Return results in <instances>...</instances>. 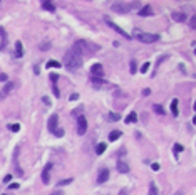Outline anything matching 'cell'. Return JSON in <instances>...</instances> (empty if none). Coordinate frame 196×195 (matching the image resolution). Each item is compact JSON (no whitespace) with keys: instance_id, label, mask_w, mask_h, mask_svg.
<instances>
[{"instance_id":"d6986e66","label":"cell","mask_w":196,"mask_h":195,"mask_svg":"<svg viewBox=\"0 0 196 195\" xmlns=\"http://www.w3.org/2000/svg\"><path fill=\"white\" fill-rule=\"evenodd\" d=\"M137 119V114L134 113V111H132V113H129L127 116H126V123H134Z\"/></svg>"},{"instance_id":"ab89813d","label":"cell","mask_w":196,"mask_h":195,"mask_svg":"<svg viewBox=\"0 0 196 195\" xmlns=\"http://www.w3.org/2000/svg\"><path fill=\"white\" fill-rule=\"evenodd\" d=\"M10 190H15V188H19V183H12L10 187H9Z\"/></svg>"},{"instance_id":"44dd1931","label":"cell","mask_w":196,"mask_h":195,"mask_svg":"<svg viewBox=\"0 0 196 195\" xmlns=\"http://www.w3.org/2000/svg\"><path fill=\"white\" fill-rule=\"evenodd\" d=\"M82 113H84V106H79V108H76V109L72 111V116H77V118H79Z\"/></svg>"},{"instance_id":"b9f144b4","label":"cell","mask_w":196,"mask_h":195,"mask_svg":"<svg viewBox=\"0 0 196 195\" xmlns=\"http://www.w3.org/2000/svg\"><path fill=\"white\" fill-rule=\"evenodd\" d=\"M143 94H144V96H149V94H151V89H144Z\"/></svg>"},{"instance_id":"8fae6325","label":"cell","mask_w":196,"mask_h":195,"mask_svg":"<svg viewBox=\"0 0 196 195\" xmlns=\"http://www.w3.org/2000/svg\"><path fill=\"white\" fill-rule=\"evenodd\" d=\"M153 14V9L149 5H143L139 9V15H143V17H148V15H151Z\"/></svg>"},{"instance_id":"7c38bea8","label":"cell","mask_w":196,"mask_h":195,"mask_svg":"<svg viewBox=\"0 0 196 195\" xmlns=\"http://www.w3.org/2000/svg\"><path fill=\"white\" fill-rule=\"evenodd\" d=\"M118 172L119 173H127L129 172V165L126 161H118Z\"/></svg>"},{"instance_id":"f1b7e54d","label":"cell","mask_w":196,"mask_h":195,"mask_svg":"<svg viewBox=\"0 0 196 195\" xmlns=\"http://www.w3.org/2000/svg\"><path fill=\"white\" fill-rule=\"evenodd\" d=\"M40 49H42V51H47V49H51V42H44V44H40Z\"/></svg>"},{"instance_id":"ffe728a7","label":"cell","mask_w":196,"mask_h":195,"mask_svg":"<svg viewBox=\"0 0 196 195\" xmlns=\"http://www.w3.org/2000/svg\"><path fill=\"white\" fill-rule=\"evenodd\" d=\"M119 136H121V131H112L109 135V142H116V140H119Z\"/></svg>"},{"instance_id":"6da1fadb","label":"cell","mask_w":196,"mask_h":195,"mask_svg":"<svg viewBox=\"0 0 196 195\" xmlns=\"http://www.w3.org/2000/svg\"><path fill=\"white\" fill-rule=\"evenodd\" d=\"M84 62V52L77 44H74L67 52L64 54V66L69 71H77Z\"/></svg>"},{"instance_id":"836d02e7","label":"cell","mask_w":196,"mask_h":195,"mask_svg":"<svg viewBox=\"0 0 196 195\" xmlns=\"http://www.w3.org/2000/svg\"><path fill=\"white\" fill-rule=\"evenodd\" d=\"M54 135H56L57 138H60V136H64V130H62V128H59V130H57V131H56V133H54Z\"/></svg>"},{"instance_id":"8d00e7d4","label":"cell","mask_w":196,"mask_h":195,"mask_svg":"<svg viewBox=\"0 0 196 195\" xmlns=\"http://www.w3.org/2000/svg\"><path fill=\"white\" fill-rule=\"evenodd\" d=\"M52 89H54V94H56V98H59L60 94H59V89H57V86H56V84H54V88H52Z\"/></svg>"},{"instance_id":"ee69618b","label":"cell","mask_w":196,"mask_h":195,"mask_svg":"<svg viewBox=\"0 0 196 195\" xmlns=\"http://www.w3.org/2000/svg\"><path fill=\"white\" fill-rule=\"evenodd\" d=\"M119 195H127V192H126V190H122V192H121Z\"/></svg>"},{"instance_id":"7a4b0ae2","label":"cell","mask_w":196,"mask_h":195,"mask_svg":"<svg viewBox=\"0 0 196 195\" xmlns=\"http://www.w3.org/2000/svg\"><path fill=\"white\" fill-rule=\"evenodd\" d=\"M134 37L144 44H153L156 40H159V35L158 34H149V32H139V30H134Z\"/></svg>"},{"instance_id":"8992f818","label":"cell","mask_w":196,"mask_h":195,"mask_svg":"<svg viewBox=\"0 0 196 195\" xmlns=\"http://www.w3.org/2000/svg\"><path fill=\"white\" fill-rule=\"evenodd\" d=\"M47 128H49V131H51V133H56V131L59 130V116H57V114H52L51 118H49Z\"/></svg>"},{"instance_id":"52a82bcc","label":"cell","mask_w":196,"mask_h":195,"mask_svg":"<svg viewBox=\"0 0 196 195\" xmlns=\"http://www.w3.org/2000/svg\"><path fill=\"white\" fill-rule=\"evenodd\" d=\"M52 168H54L52 161H49V163L44 167V170H42V182L44 183H49V182H51V170Z\"/></svg>"},{"instance_id":"30bf717a","label":"cell","mask_w":196,"mask_h":195,"mask_svg":"<svg viewBox=\"0 0 196 195\" xmlns=\"http://www.w3.org/2000/svg\"><path fill=\"white\" fill-rule=\"evenodd\" d=\"M91 72H92V76L94 77H101L104 76V69H102V66L101 64H92V67H91Z\"/></svg>"},{"instance_id":"d4e9b609","label":"cell","mask_w":196,"mask_h":195,"mask_svg":"<svg viewBox=\"0 0 196 195\" xmlns=\"http://www.w3.org/2000/svg\"><path fill=\"white\" fill-rule=\"evenodd\" d=\"M149 195H158V188H156V185L154 183L149 185Z\"/></svg>"},{"instance_id":"ac0fdd59","label":"cell","mask_w":196,"mask_h":195,"mask_svg":"<svg viewBox=\"0 0 196 195\" xmlns=\"http://www.w3.org/2000/svg\"><path fill=\"white\" fill-rule=\"evenodd\" d=\"M171 111H173L174 116H178V113H179V109H178V99H173V101H171Z\"/></svg>"},{"instance_id":"484cf974","label":"cell","mask_w":196,"mask_h":195,"mask_svg":"<svg viewBox=\"0 0 196 195\" xmlns=\"http://www.w3.org/2000/svg\"><path fill=\"white\" fill-rule=\"evenodd\" d=\"M109 119H112V121H119L121 116H119V114H116V113H109Z\"/></svg>"},{"instance_id":"1f68e13d","label":"cell","mask_w":196,"mask_h":195,"mask_svg":"<svg viewBox=\"0 0 196 195\" xmlns=\"http://www.w3.org/2000/svg\"><path fill=\"white\" fill-rule=\"evenodd\" d=\"M7 79H9V77H7V74L5 72H0V82H7Z\"/></svg>"},{"instance_id":"4dcf8cb0","label":"cell","mask_w":196,"mask_h":195,"mask_svg":"<svg viewBox=\"0 0 196 195\" xmlns=\"http://www.w3.org/2000/svg\"><path fill=\"white\" fill-rule=\"evenodd\" d=\"M134 72H136V61L131 59V74H134Z\"/></svg>"},{"instance_id":"9a60e30c","label":"cell","mask_w":196,"mask_h":195,"mask_svg":"<svg viewBox=\"0 0 196 195\" xmlns=\"http://www.w3.org/2000/svg\"><path fill=\"white\" fill-rule=\"evenodd\" d=\"M14 88H15V82H9V81H7L5 82V88H3V91H2V94H9Z\"/></svg>"},{"instance_id":"f35d334b","label":"cell","mask_w":196,"mask_h":195,"mask_svg":"<svg viewBox=\"0 0 196 195\" xmlns=\"http://www.w3.org/2000/svg\"><path fill=\"white\" fill-rule=\"evenodd\" d=\"M42 101H44L47 106H51V99H49V98H45V96H44V98H42Z\"/></svg>"},{"instance_id":"d6a6232c","label":"cell","mask_w":196,"mask_h":195,"mask_svg":"<svg viewBox=\"0 0 196 195\" xmlns=\"http://www.w3.org/2000/svg\"><path fill=\"white\" fill-rule=\"evenodd\" d=\"M9 128H10L12 131H19V130H20V124H17V123H15V124H10Z\"/></svg>"},{"instance_id":"e575fe53","label":"cell","mask_w":196,"mask_h":195,"mask_svg":"<svg viewBox=\"0 0 196 195\" xmlns=\"http://www.w3.org/2000/svg\"><path fill=\"white\" fill-rule=\"evenodd\" d=\"M70 182H72V178H67V180H62L60 183H59V187H64V185H69Z\"/></svg>"},{"instance_id":"7402d4cb","label":"cell","mask_w":196,"mask_h":195,"mask_svg":"<svg viewBox=\"0 0 196 195\" xmlns=\"http://www.w3.org/2000/svg\"><path fill=\"white\" fill-rule=\"evenodd\" d=\"M153 109H154V113H158V114H164V109H163L161 104H154Z\"/></svg>"},{"instance_id":"f6af8a7d","label":"cell","mask_w":196,"mask_h":195,"mask_svg":"<svg viewBox=\"0 0 196 195\" xmlns=\"http://www.w3.org/2000/svg\"><path fill=\"white\" fill-rule=\"evenodd\" d=\"M178 195H183V193H178Z\"/></svg>"},{"instance_id":"3957f363","label":"cell","mask_w":196,"mask_h":195,"mask_svg":"<svg viewBox=\"0 0 196 195\" xmlns=\"http://www.w3.org/2000/svg\"><path fill=\"white\" fill-rule=\"evenodd\" d=\"M136 7H139V3L134 2V3H114L112 5V10L118 12V14H129L132 9H136Z\"/></svg>"},{"instance_id":"603a6c76","label":"cell","mask_w":196,"mask_h":195,"mask_svg":"<svg viewBox=\"0 0 196 195\" xmlns=\"http://www.w3.org/2000/svg\"><path fill=\"white\" fill-rule=\"evenodd\" d=\"M0 35L3 37V40H2V49H3V47L7 45V40H5V39H7V35H5V30H3L2 27H0Z\"/></svg>"},{"instance_id":"277c9868","label":"cell","mask_w":196,"mask_h":195,"mask_svg":"<svg viewBox=\"0 0 196 195\" xmlns=\"http://www.w3.org/2000/svg\"><path fill=\"white\" fill-rule=\"evenodd\" d=\"M76 44L82 49V52H84V54H86V52H96V51H99V49H101V45H99V44H92V42H89V40H84V39H82V40H77Z\"/></svg>"},{"instance_id":"5b68a950","label":"cell","mask_w":196,"mask_h":195,"mask_svg":"<svg viewBox=\"0 0 196 195\" xmlns=\"http://www.w3.org/2000/svg\"><path fill=\"white\" fill-rule=\"evenodd\" d=\"M106 22H107V26H109V27H112V29H114V30H116V32H118V34H121V35H122V37H124V39H127V40H129V39H131V35H129V34H127V32H126V30H124V29H121V27L118 26V24H114V22H112V20H111L109 17H106Z\"/></svg>"},{"instance_id":"9c48e42d","label":"cell","mask_w":196,"mask_h":195,"mask_svg":"<svg viewBox=\"0 0 196 195\" xmlns=\"http://www.w3.org/2000/svg\"><path fill=\"white\" fill-rule=\"evenodd\" d=\"M109 175H111L109 168H101V172H99V175H97V183H106V182L109 180Z\"/></svg>"},{"instance_id":"4fadbf2b","label":"cell","mask_w":196,"mask_h":195,"mask_svg":"<svg viewBox=\"0 0 196 195\" xmlns=\"http://www.w3.org/2000/svg\"><path fill=\"white\" fill-rule=\"evenodd\" d=\"M173 19L176 20V22H185L188 17H186V14H183V12H174V14H173Z\"/></svg>"},{"instance_id":"4316f807","label":"cell","mask_w":196,"mask_h":195,"mask_svg":"<svg viewBox=\"0 0 196 195\" xmlns=\"http://www.w3.org/2000/svg\"><path fill=\"white\" fill-rule=\"evenodd\" d=\"M149 67H151V66H149V62H144L143 67H141V72H148V71H149Z\"/></svg>"},{"instance_id":"f546056e","label":"cell","mask_w":196,"mask_h":195,"mask_svg":"<svg viewBox=\"0 0 196 195\" xmlns=\"http://www.w3.org/2000/svg\"><path fill=\"white\" fill-rule=\"evenodd\" d=\"M49 77H51V81H54V84H56L57 79H59V76H57L56 72H51V76H49Z\"/></svg>"},{"instance_id":"d590c367","label":"cell","mask_w":196,"mask_h":195,"mask_svg":"<svg viewBox=\"0 0 196 195\" xmlns=\"http://www.w3.org/2000/svg\"><path fill=\"white\" fill-rule=\"evenodd\" d=\"M185 148L181 146V145H174V151H183Z\"/></svg>"},{"instance_id":"2e32d148","label":"cell","mask_w":196,"mask_h":195,"mask_svg":"<svg viewBox=\"0 0 196 195\" xmlns=\"http://www.w3.org/2000/svg\"><path fill=\"white\" fill-rule=\"evenodd\" d=\"M42 9L49 10V12H56V5L52 2H42Z\"/></svg>"},{"instance_id":"60d3db41","label":"cell","mask_w":196,"mask_h":195,"mask_svg":"<svg viewBox=\"0 0 196 195\" xmlns=\"http://www.w3.org/2000/svg\"><path fill=\"white\" fill-rule=\"evenodd\" d=\"M52 195H65L64 192H62V190H56V192H54Z\"/></svg>"},{"instance_id":"83f0119b","label":"cell","mask_w":196,"mask_h":195,"mask_svg":"<svg viewBox=\"0 0 196 195\" xmlns=\"http://www.w3.org/2000/svg\"><path fill=\"white\" fill-rule=\"evenodd\" d=\"M189 27H191V29H196V15H193V17H191V20H189Z\"/></svg>"},{"instance_id":"cb8c5ba5","label":"cell","mask_w":196,"mask_h":195,"mask_svg":"<svg viewBox=\"0 0 196 195\" xmlns=\"http://www.w3.org/2000/svg\"><path fill=\"white\" fill-rule=\"evenodd\" d=\"M47 67H60V64H59V62H57V61H49L47 62Z\"/></svg>"},{"instance_id":"ba28073f","label":"cell","mask_w":196,"mask_h":195,"mask_svg":"<svg viewBox=\"0 0 196 195\" xmlns=\"http://www.w3.org/2000/svg\"><path fill=\"white\" fill-rule=\"evenodd\" d=\"M87 131V119L84 116H79L77 118V133L79 135H86Z\"/></svg>"},{"instance_id":"74e56055","label":"cell","mask_w":196,"mask_h":195,"mask_svg":"<svg viewBox=\"0 0 196 195\" xmlns=\"http://www.w3.org/2000/svg\"><path fill=\"white\" fill-rule=\"evenodd\" d=\"M151 168L154 170V172H158V170H159V163H153V165H151Z\"/></svg>"},{"instance_id":"5bb4252c","label":"cell","mask_w":196,"mask_h":195,"mask_svg":"<svg viewBox=\"0 0 196 195\" xmlns=\"http://www.w3.org/2000/svg\"><path fill=\"white\" fill-rule=\"evenodd\" d=\"M15 56H17V57H22L24 56V49H22V42H20V40L15 42Z\"/></svg>"},{"instance_id":"e0dca14e","label":"cell","mask_w":196,"mask_h":195,"mask_svg":"<svg viewBox=\"0 0 196 195\" xmlns=\"http://www.w3.org/2000/svg\"><path fill=\"white\" fill-rule=\"evenodd\" d=\"M106 148H107L106 143H99L97 146H96V155H102V153L106 151Z\"/></svg>"},{"instance_id":"7bdbcfd3","label":"cell","mask_w":196,"mask_h":195,"mask_svg":"<svg viewBox=\"0 0 196 195\" xmlns=\"http://www.w3.org/2000/svg\"><path fill=\"white\" fill-rule=\"evenodd\" d=\"M77 98H79V94H72V96H70V99H72V101H76Z\"/></svg>"}]
</instances>
